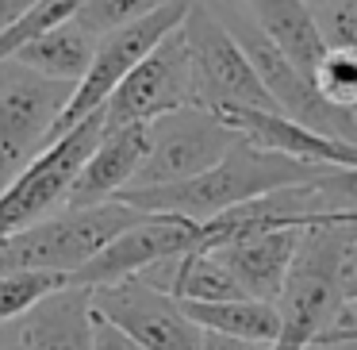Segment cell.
<instances>
[{"label": "cell", "instance_id": "6da1fadb", "mask_svg": "<svg viewBox=\"0 0 357 350\" xmlns=\"http://www.w3.org/2000/svg\"><path fill=\"white\" fill-rule=\"evenodd\" d=\"M323 173L326 166H307L296 162V158L261 150L254 143H242L215 170L200 173V177L165 189H146V193H123L119 200L139 208L142 216H185L192 224H211L215 216H223L231 208L261 200V196L280 193V189L319 181Z\"/></svg>", "mask_w": 357, "mask_h": 350}, {"label": "cell", "instance_id": "7a4b0ae2", "mask_svg": "<svg viewBox=\"0 0 357 350\" xmlns=\"http://www.w3.org/2000/svg\"><path fill=\"white\" fill-rule=\"evenodd\" d=\"M139 219L142 212L123 200H108L96 208H62L58 216L0 242V273L47 270L73 277L81 265H89L108 242H116Z\"/></svg>", "mask_w": 357, "mask_h": 350}, {"label": "cell", "instance_id": "3957f363", "mask_svg": "<svg viewBox=\"0 0 357 350\" xmlns=\"http://www.w3.org/2000/svg\"><path fill=\"white\" fill-rule=\"evenodd\" d=\"M181 35L188 43L196 70V108L211 112H231V108H254V112H280L273 96L265 93L257 70L250 66L246 50L238 47L227 24L215 16L208 0H196L188 8Z\"/></svg>", "mask_w": 357, "mask_h": 350}, {"label": "cell", "instance_id": "277c9868", "mask_svg": "<svg viewBox=\"0 0 357 350\" xmlns=\"http://www.w3.org/2000/svg\"><path fill=\"white\" fill-rule=\"evenodd\" d=\"M100 139H104V116L93 112L70 135H62L54 147L43 150L12 181V189L0 193V242L43 224V219L58 216L66 208V200L73 193V181H77V173L93 158V150L100 147Z\"/></svg>", "mask_w": 357, "mask_h": 350}, {"label": "cell", "instance_id": "5b68a950", "mask_svg": "<svg viewBox=\"0 0 357 350\" xmlns=\"http://www.w3.org/2000/svg\"><path fill=\"white\" fill-rule=\"evenodd\" d=\"M77 85H58L16 62L0 66V193L54 147V127Z\"/></svg>", "mask_w": 357, "mask_h": 350}, {"label": "cell", "instance_id": "8992f818", "mask_svg": "<svg viewBox=\"0 0 357 350\" xmlns=\"http://www.w3.org/2000/svg\"><path fill=\"white\" fill-rule=\"evenodd\" d=\"M242 135L227 127L219 116L204 108H181L173 116H162L150 124V150L139 177L127 193H146L192 181L200 173L215 170L234 147H242Z\"/></svg>", "mask_w": 357, "mask_h": 350}, {"label": "cell", "instance_id": "52a82bcc", "mask_svg": "<svg viewBox=\"0 0 357 350\" xmlns=\"http://www.w3.org/2000/svg\"><path fill=\"white\" fill-rule=\"evenodd\" d=\"M192 4H196V0H177V4H169V8H162V12H154V16L139 20V24L119 27V31L104 35L100 47H96L93 70L85 73V81H81L77 89H73L70 104H66L62 119H58L54 143L62 139V135H70L81 119H89L93 112H100L104 104L112 101V93H116V89L150 58V50L162 47V43L169 39L181 24H185V16H188Z\"/></svg>", "mask_w": 357, "mask_h": 350}, {"label": "cell", "instance_id": "ba28073f", "mask_svg": "<svg viewBox=\"0 0 357 350\" xmlns=\"http://www.w3.org/2000/svg\"><path fill=\"white\" fill-rule=\"evenodd\" d=\"M181 108H196V70H192L188 43L177 27L112 93V101L100 108V116H104V131H119V127L154 124V119L173 116Z\"/></svg>", "mask_w": 357, "mask_h": 350}, {"label": "cell", "instance_id": "9c48e42d", "mask_svg": "<svg viewBox=\"0 0 357 350\" xmlns=\"http://www.w3.org/2000/svg\"><path fill=\"white\" fill-rule=\"evenodd\" d=\"M93 312L146 350H204V331L188 319L185 304L139 277L93 289Z\"/></svg>", "mask_w": 357, "mask_h": 350}, {"label": "cell", "instance_id": "30bf717a", "mask_svg": "<svg viewBox=\"0 0 357 350\" xmlns=\"http://www.w3.org/2000/svg\"><path fill=\"white\" fill-rule=\"evenodd\" d=\"M200 247H204V227L192 224V219L142 216L116 242H108L89 265H81L70 277V285L104 289V285H119V281H135L150 265L165 262V258H177V254H188V250H200Z\"/></svg>", "mask_w": 357, "mask_h": 350}, {"label": "cell", "instance_id": "8fae6325", "mask_svg": "<svg viewBox=\"0 0 357 350\" xmlns=\"http://www.w3.org/2000/svg\"><path fill=\"white\" fill-rule=\"evenodd\" d=\"M307 227H277V231H246L227 239L223 247H215L211 254L234 273V281L242 285V293L254 300L277 304L280 293L288 285L292 262L300 254V239Z\"/></svg>", "mask_w": 357, "mask_h": 350}, {"label": "cell", "instance_id": "7c38bea8", "mask_svg": "<svg viewBox=\"0 0 357 350\" xmlns=\"http://www.w3.org/2000/svg\"><path fill=\"white\" fill-rule=\"evenodd\" d=\"M219 119H223L227 127H234L246 143H254V147H261V150H273V154L296 158V162H307V166H326V170L357 166L354 143L326 139V135L311 131V127L280 116V112L231 108V112H219Z\"/></svg>", "mask_w": 357, "mask_h": 350}, {"label": "cell", "instance_id": "4fadbf2b", "mask_svg": "<svg viewBox=\"0 0 357 350\" xmlns=\"http://www.w3.org/2000/svg\"><path fill=\"white\" fill-rule=\"evenodd\" d=\"M150 150V124L139 127H119V131H104L100 147L85 162V170L73 181V193L66 208H96V204L119 200L127 189L135 185L142 162Z\"/></svg>", "mask_w": 357, "mask_h": 350}, {"label": "cell", "instance_id": "5bb4252c", "mask_svg": "<svg viewBox=\"0 0 357 350\" xmlns=\"http://www.w3.org/2000/svg\"><path fill=\"white\" fill-rule=\"evenodd\" d=\"M242 12L257 24V31L280 50L292 66H300L315 81L323 58L331 54L323 31H319L315 12L303 0H234Z\"/></svg>", "mask_w": 357, "mask_h": 350}, {"label": "cell", "instance_id": "9a60e30c", "mask_svg": "<svg viewBox=\"0 0 357 350\" xmlns=\"http://www.w3.org/2000/svg\"><path fill=\"white\" fill-rule=\"evenodd\" d=\"M93 319V289L70 285L20 319L24 350H96Z\"/></svg>", "mask_w": 357, "mask_h": 350}, {"label": "cell", "instance_id": "2e32d148", "mask_svg": "<svg viewBox=\"0 0 357 350\" xmlns=\"http://www.w3.org/2000/svg\"><path fill=\"white\" fill-rule=\"evenodd\" d=\"M96 47H100V35L85 31L77 20H70V24H62L58 31L27 43L12 62L31 70V73H39V78H47V81H58V85H81L85 73L93 70Z\"/></svg>", "mask_w": 357, "mask_h": 350}, {"label": "cell", "instance_id": "e0dca14e", "mask_svg": "<svg viewBox=\"0 0 357 350\" xmlns=\"http://www.w3.org/2000/svg\"><path fill=\"white\" fill-rule=\"evenodd\" d=\"M185 304V300H181ZM188 319H192L200 331L208 335H223V339H242V342H261L273 347L280 335V312L277 304L254 300V296H242V300H227V304H185Z\"/></svg>", "mask_w": 357, "mask_h": 350}, {"label": "cell", "instance_id": "ac0fdd59", "mask_svg": "<svg viewBox=\"0 0 357 350\" xmlns=\"http://www.w3.org/2000/svg\"><path fill=\"white\" fill-rule=\"evenodd\" d=\"M62 289H70L66 273H47V270L0 273V323H16V319L31 316L43 300H50Z\"/></svg>", "mask_w": 357, "mask_h": 350}, {"label": "cell", "instance_id": "d6986e66", "mask_svg": "<svg viewBox=\"0 0 357 350\" xmlns=\"http://www.w3.org/2000/svg\"><path fill=\"white\" fill-rule=\"evenodd\" d=\"M81 8H85V0H43V4H35L24 20H16L8 31L0 35V66L12 62V58H16L27 43L43 39V35L58 31L62 24L77 20Z\"/></svg>", "mask_w": 357, "mask_h": 350}, {"label": "cell", "instance_id": "ffe728a7", "mask_svg": "<svg viewBox=\"0 0 357 350\" xmlns=\"http://www.w3.org/2000/svg\"><path fill=\"white\" fill-rule=\"evenodd\" d=\"M169 4H177V0H85V8L77 12V24L104 39V35L139 24V20L169 8Z\"/></svg>", "mask_w": 357, "mask_h": 350}, {"label": "cell", "instance_id": "44dd1931", "mask_svg": "<svg viewBox=\"0 0 357 350\" xmlns=\"http://www.w3.org/2000/svg\"><path fill=\"white\" fill-rule=\"evenodd\" d=\"M315 89L334 108H357V50H331L315 73Z\"/></svg>", "mask_w": 357, "mask_h": 350}, {"label": "cell", "instance_id": "7402d4cb", "mask_svg": "<svg viewBox=\"0 0 357 350\" xmlns=\"http://www.w3.org/2000/svg\"><path fill=\"white\" fill-rule=\"evenodd\" d=\"M315 20L331 50H357V0H331Z\"/></svg>", "mask_w": 357, "mask_h": 350}, {"label": "cell", "instance_id": "603a6c76", "mask_svg": "<svg viewBox=\"0 0 357 350\" xmlns=\"http://www.w3.org/2000/svg\"><path fill=\"white\" fill-rule=\"evenodd\" d=\"M315 193L323 200L326 216H357V166L326 170L315 181Z\"/></svg>", "mask_w": 357, "mask_h": 350}, {"label": "cell", "instance_id": "cb8c5ba5", "mask_svg": "<svg viewBox=\"0 0 357 350\" xmlns=\"http://www.w3.org/2000/svg\"><path fill=\"white\" fill-rule=\"evenodd\" d=\"M338 293H342V304L357 312V231L349 235L346 250H342V265H338Z\"/></svg>", "mask_w": 357, "mask_h": 350}, {"label": "cell", "instance_id": "d4e9b609", "mask_svg": "<svg viewBox=\"0 0 357 350\" xmlns=\"http://www.w3.org/2000/svg\"><path fill=\"white\" fill-rule=\"evenodd\" d=\"M93 342H96V350H146L142 342H135L127 331H119L116 323H108V319H100V316L93 319Z\"/></svg>", "mask_w": 357, "mask_h": 350}, {"label": "cell", "instance_id": "484cf974", "mask_svg": "<svg viewBox=\"0 0 357 350\" xmlns=\"http://www.w3.org/2000/svg\"><path fill=\"white\" fill-rule=\"evenodd\" d=\"M35 4H43V0H0V35L8 31L16 20H24Z\"/></svg>", "mask_w": 357, "mask_h": 350}, {"label": "cell", "instance_id": "4316f807", "mask_svg": "<svg viewBox=\"0 0 357 350\" xmlns=\"http://www.w3.org/2000/svg\"><path fill=\"white\" fill-rule=\"evenodd\" d=\"M204 350H269V347H261V342H242V339H223V335L204 331Z\"/></svg>", "mask_w": 357, "mask_h": 350}, {"label": "cell", "instance_id": "83f0119b", "mask_svg": "<svg viewBox=\"0 0 357 350\" xmlns=\"http://www.w3.org/2000/svg\"><path fill=\"white\" fill-rule=\"evenodd\" d=\"M311 350H357V339H331V342H319Z\"/></svg>", "mask_w": 357, "mask_h": 350}, {"label": "cell", "instance_id": "f1b7e54d", "mask_svg": "<svg viewBox=\"0 0 357 350\" xmlns=\"http://www.w3.org/2000/svg\"><path fill=\"white\" fill-rule=\"evenodd\" d=\"M303 4H307V8H311V12H323V8H326V4H331V0H303Z\"/></svg>", "mask_w": 357, "mask_h": 350}]
</instances>
